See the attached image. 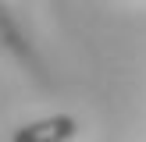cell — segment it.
Wrapping results in <instances>:
<instances>
[{
    "label": "cell",
    "mask_w": 146,
    "mask_h": 142,
    "mask_svg": "<svg viewBox=\"0 0 146 142\" xmlns=\"http://www.w3.org/2000/svg\"><path fill=\"white\" fill-rule=\"evenodd\" d=\"M75 117L68 114H57V117H43V121H32V124L18 128L11 142H68L75 135Z\"/></svg>",
    "instance_id": "1"
}]
</instances>
